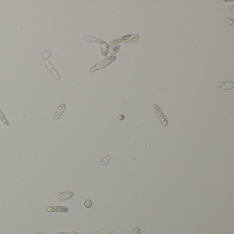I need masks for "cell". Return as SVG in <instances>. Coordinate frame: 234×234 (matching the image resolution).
Returning a JSON list of instances; mask_svg holds the SVG:
<instances>
[{
    "mask_svg": "<svg viewBox=\"0 0 234 234\" xmlns=\"http://www.w3.org/2000/svg\"><path fill=\"white\" fill-rule=\"evenodd\" d=\"M116 60V57L115 56L108 57V58H105V59L101 60L99 62H97L96 65L93 66V67L91 68L90 69V72H94L96 70H99L103 68L106 67V66L109 65L112 62H113Z\"/></svg>",
    "mask_w": 234,
    "mask_h": 234,
    "instance_id": "6da1fadb",
    "label": "cell"
},
{
    "mask_svg": "<svg viewBox=\"0 0 234 234\" xmlns=\"http://www.w3.org/2000/svg\"><path fill=\"white\" fill-rule=\"evenodd\" d=\"M37 234H45V233H38Z\"/></svg>",
    "mask_w": 234,
    "mask_h": 234,
    "instance_id": "7402d4cb",
    "label": "cell"
},
{
    "mask_svg": "<svg viewBox=\"0 0 234 234\" xmlns=\"http://www.w3.org/2000/svg\"><path fill=\"white\" fill-rule=\"evenodd\" d=\"M119 49H120V45H115L113 46H111V47L109 46L108 50L106 51L105 56H106L107 58L110 56H113L115 54H117V51L119 50Z\"/></svg>",
    "mask_w": 234,
    "mask_h": 234,
    "instance_id": "8992f818",
    "label": "cell"
},
{
    "mask_svg": "<svg viewBox=\"0 0 234 234\" xmlns=\"http://www.w3.org/2000/svg\"><path fill=\"white\" fill-rule=\"evenodd\" d=\"M110 160V155L106 156V157H105L104 159H103L102 161H101V165H105L106 164H107L108 162H109Z\"/></svg>",
    "mask_w": 234,
    "mask_h": 234,
    "instance_id": "5bb4252c",
    "label": "cell"
},
{
    "mask_svg": "<svg viewBox=\"0 0 234 234\" xmlns=\"http://www.w3.org/2000/svg\"><path fill=\"white\" fill-rule=\"evenodd\" d=\"M233 8H234V7H233V8H232V11H231V12H232V13H233Z\"/></svg>",
    "mask_w": 234,
    "mask_h": 234,
    "instance_id": "44dd1931",
    "label": "cell"
},
{
    "mask_svg": "<svg viewBox=\"0 0 234 234\" xmlns=\"http://www.w3.org/2000/svg\"><path fill=\"white\" fill-rule=\"evenodd\" d=\"M84 205L86 208H90V207H91L92 205H93V202H92V201L91 200L87 199V200H86L85 201H84Z\"/></svg>",
    "mask_w": 234,
    "mask_h": 234,
    "instance_id": "9a60e30c",
    "label": "cell"
},
{
    "mask_svg": "<svg viewBox=\"0 0 234 234\" xmlns=\"http://www.w3.org/2000/svg\"><path fill=\"white\" fill-rule=\"evenodd\" d=\"M226 23H229L231 25H233V19H226Z\"/></svg>",
    "mask_w": 234,
    "mask_h": 234,
    "instance_id": "d6986e66",
    "label": "cell"
},
{
    "mask_svg": "<svg viewBox=\"0 0 234 234\" xmlns=\"http://www.w3.org/2000/svg\"><path fill=\"white\" fill-rule=\"evenodd\" d=\"M0 121H1L5 126H9V121L8 120V119H7V117H5L4 113H3L2 110L1 109H0Z\"/></svg>",
    "mask_w": 234,
    "mask_h": 234,
    "instance_id": "7c38bea8",
    "label": "cell"
},
{
    "mask_svg": "<svg viewBox=\"0 0 234 234\" xmlns=\"http://www.w3.org/2000/svg\"><path fill=\"white\" fill-rule=\"evenodd\" d=\"M47 211L48 212L65 213L69 211V208L65 206H51V207H47Z\"/></svg>",
    "mask_w": 234,
    "mask_h": 234,
    "instance_id": "277c9868",
    "label": "cell"
},
{
    "mask_svg": "<svg viewBox=\"0 0 234 234\" xmlns=\"http://www.w3.org/2000/svg\"><path fill=\"white\" fill-rule=\"evenodd\" d=\"M73 196V193L71 191H65L58 195V199L60 200H66L71 198Z\"/></svg>",
    "mask_w": 234,
    "mask_h": 234,
    "instance_id": "52a82bcc",
    "label": "cell"
},
{
    "mask_svg": "<svg viewBox=\"0 0 234 234\" xmlns=\"http://www.w3.org/2000/svg\"><path fill=\"white\" fill-rule=\"evenodd\" d=\"M45 64L46 65V66L47 67V69H49V71H50V72L52 73L53 75H54V78H56L57 80H60V77L59 73L57 72V71L56 69H55V68L54 67V66H53L50 63V62H49V60H45Z\"/></svg>",
    "mask_w": 234,
    "mask_h": 234,
    "instance_id": "5b68a950",
    "label": "cell"
},
{
    "mask_svg": "<svg viewBox=\"0 0 234 234\" xmlns=\"http://www.w3.org/2000/svg\"><path fill=\"white\" fill-rule=\"evenodd\" d=\"M77 233L75 231H65V232H59L54 234H75Z\"/></svg>",
    "mask_w": 234,
    "mask_h": 234,
    "instance_id": "e0dca14e",
    "label": "cell"
},
{
    "mask_svg": "<svg viewBox=\"0 0 234 234\" xmlns=\"http://www.w3.org/2000/svg\"><path fill=\"white\" fill-rule=\"evenodd\" d=\"M132 234H140V229L138 227L134 228L132 231Z\"/></svg>",
    "mask_w": 234,
    "mask_h": 234,
    "instance_id": "ac0fdd59",
    "label": "cell"
},
{
    "mask_svg": "<svg viewBox=\"0 0 234 234\" xmlns=\"http://www.w3.org/2000/svg\"><path fill=\"white\" fill-rule=\"evenodd\" d=\"M124 118H125V117H124V115H119L118 116H117V119H118L119 120H120V121L124 120Z\"/></svg>",
    "mask_w": 234,
    "mask_h": 234,
    "instance_id": "ffe728a7",
    "label": "cell"
},
{
    "mask_svg": "<svg viewBox=\"0 0 234 234\" xmlns=\"http://www.w3.org/2000/svg\"><path fill=\"white\" fill-rule=\"evenodd\" d=\"M66 108V105L64 104H60L59 106H58V109H57V111L56 112L54 115V119H58L61 117V115H62V113H64Z\"/></svg>",
    "mask_w": 234,
    "mask_h": 234,
    "instance_id": "ba28073f",
    "label": "cell"
},
{
    "mask_svg": "<svg viewBox=\"0 0 234 234\" xmlns=\"http://www.w3.org/2000/svg\"><path fill=\"white\" fill-rule=\"evenodd\" d=\"M220 87L222 88V89L224 90H229L231 89L234 87V83L233 82H222V84H221Z\"/></svg>",
    "mask_w": 234,
    "mask_h": 234,
    "instance_id": "8fae6325",
    "label": "cell"
},
{
    "mask_svg": "<svg viewBox=\"0 0 234 234\" xmlns=\"http://www.w3.org/2000/svg\"><path fill=\"white\" fill-rule=\"evenodd\" d=\"M153 108H154V112H155L156 116H157L158 118L159 119V120L161 121V124H163V126H166L167 125V121L166 118H165L164 115H163V113L161 112L160 108L156 104L153 105Z\"/></svg>",
    "mask_w": 234,
    "mask_h": 234,
    "instance_id": "3957f363",
    "label": "cell"
},
{
    "mask_svg": "<svg viewBox=\"0 0 234 234\" xmlns=\"http://www.w3.org/2000/svg\"><path fill=\"white\" fill-rule=\"evenodd\" d=\"M84 39H85L86 41L93 42V43H100V44H102L105 42L104 40H103L102 39H99V38H95V37H92V36H85Z\"/></svg>",
    "mask_w": 234,
    "mask_h": 234,
    "instance_id": "30bf717a",
    "label": "cell"
},
{
    "mask_svg": "<svg viewBox=\"0 0 234 234\" xmlns=\"http://www.w3.org/2000/svg\"><path fill=\"white\" fill-rule=\"evenodd\" d=\"M108 47H109V45H108V44L106 43V42H104V43L101 44V53H102V54L103 55V56H105V55H106V51L108 50Z\"/></svg>",
    "mask_w": 234,
    "mask_h": 234,
    "instance_id": "4fadbf2b",
    "label": "cell"
},
{
    "mask_svg": "<svg viewBox=\"0 0 234 234\" xmlns=\"http://www.w3.org/2000/svg\"><path fill=\"white\" fill-rule=\"evenodd\" d=\"M139 39V36L137 34L133 35H125V36H121L119 38L111 40L110 41V45H116V44L121 43V42H125V43H132V42L135 41Z\"/></svg>",
    "mask_w": 234,
    "mask_h": 234,
    "instance_id": "7a4b0ae2",
    "label": "cell"
},
{
    "mask_svg": "<svg viewBox=\"0 0 234 234\" xmlns=\"http://www.w3.org/2000/svg\"><path fill=\"white\" fill-rule=\"evenodd\" d=\"M116 230H117V227H116L115 226H110V227L105 228L104 229L97 231L95 234H110L113 233L114 231H115Z\"/></svg>",
    "mask_w": 234,
    "mask_h": 234,
    "instance_id": "9c48e42d",
    "label": "cell"
},
{
    "mask_svg": "<svg viewBox=\"0 0 234 234\" xmlns=\"http://www.w3.org/2000/svg\"><path fill=\"white\" fill-rule=\"evenodd\" d=\"M50 56H51V52H50V51H45V52H44L43 54V56L44 58H49V57H50Z\"/></svg>",
    "mask_w": 234,
    "mask_h": 234,
    "instance_id": "2e32d148",
    "label": "cell"
},
{
    "mask_svg": "<svg viewBox=\"0 0 234 234\" xmlns=\"http://www.w3.org/2000/svg\"><path fill=\"white\" fill-rule=\"evenodd\" d=\"M75 234H78V233H75Z\"/></svg>",
    "mask_w": 234,
    "mask_h": 234,
    "instance_id": "603a6c76",
    "label": "cell"
}]
</instances>
